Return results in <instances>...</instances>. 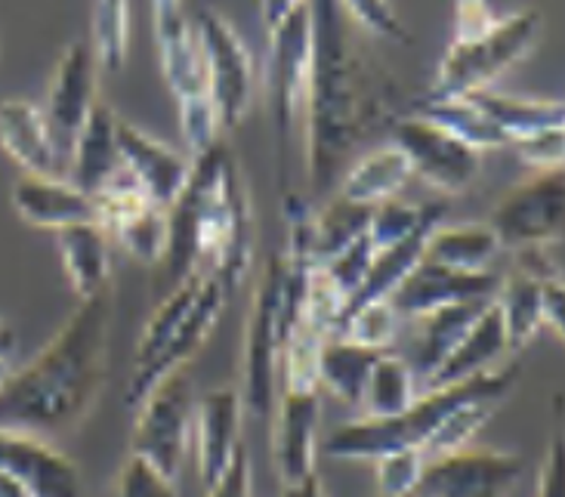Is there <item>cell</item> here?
I'll list each match as a JSON object with an SVG mask.
<instances>
[{
	"label": "cell",
	"instance_id": "cell-1",
	"mask_svg": "<svg viewBox=\"0 0 565 497\" xmlns=\"http://www.w3.org/2000/svg\"><path fill=\"white\" fill-rule=\"evenodd\" d=\"M312 10V72L306 84V180L309 198L334 195L374 124L383 118V99L367 65L352 44L340 0H309Z\"/></svg>",
	"mask_w": 565,
	"mask_h": 497
},
{
	"label": "cell",
	"instance_id": "cell-2",
	"mask_svg": "<svg viewBox=\"0 0 565 497\" xmlns=\"http://www.w3.org/2000/svg\"><path fill=\"white\" fill-rule=\"evenodd\" d=\"M254 260V211L242 167L216 142L192 161L189 182L168 208V254L158 263V300L192 275H211L226 290L245 282Z\"/></svg>",
	"mask_w": 565,
	"mask_h": 497
},
{
	"label": "cell",
	"instance_id": "cell-3",
	"mask_svg": "<svg viewBox=\"0 0 565 497\" xmlns=\"http://www.w3.org/2000/svg\"><path fill=\"white\" fill-rule=\"evenodd\" d=\"M111 287L77 300L60 334L0 390V430L56 436L90 414L103 392L111 347Z\"/></svg>",
	"mask_w": 565,
	"mask_h": 497
},
{
	"label": "cell",
	"instance_id": "cell-4",
	"mask_svg": "<svg viewBox=\"0 0 565 497\" xmlns=\"http://www.w3.org/2000/svg\"><path fill=\"white\" fill-rule=\"evenodd\" d=\"M316 269L306 244L269 256L247 313L245 356H242V405L250 417L269 421L281 390V356L290 331L303 313L306 285Z\"/></svg>",
	"mask_w": 565,
	"mask_h": 497
},
{
	"label": "cell",
	"instance_id": "cell-5",
	"mask_svg": "<svg viewBox=\"0 0 565 497\" xmlns=\"http://www.w3.org/2000/svg\"><path fill=\"white\" fill-rule=\"evenodd\" d=\"M516 380H520V364H507V368H491L486 374L467 377L458 383L429 387L396 417H383V421L362 417V421L337 426L334 433H328L321 452L334 461H377L383 454L402 452V448L424 452L429 436L443 426L448 414L473 402L501 405L507 392L516 387Z\"/></svg>",
	"mask_w": 565,
	"mask_h": 497
},
{
	"label": "cell",
	"instance_id": "cell-6",
	"mask_svg": "<svg viewBox=\"0 0 565 497\" xmlns=\"http://www.w3.org/2000/svg\"><path fill=\"white\" fill-rule=\"evenodd\" d=\"M541 38V15L535 10L510 13L494 22V29L482 38L451 44L445 50L436 81L427 99H460L476 91H491V84L522 62Z\"/></svg>",
	"mask_w": 565,
	"mask_h": 497
},
{
	"label": "cell",
	"instance_id": "cell-7",
	"mask_svg": "<svg viewBox=\"0 0 565 497\" xmlns=\"http://www.w3.org/2000/svg\"><path fill=\"white\" fill-rule=\"evenodd\" d=\"M134 411L137 423L130 433V454L142 457L170 483H177L195 414L192 377L185 374V368L164 377Z\"/></svg>",
	"mask_w": 565,
	"mask_h": 497
},
{
	"label": "cell",
	"instance_id": "cell-8",
	"mask_svg": "<svg viewBox=\"0 0 565 497\" xmlns=\"http://www.w3.org/2000/svg\"><path fill=\"white\" fill-rule=\"evenodd\" d=\"M207 72V96L214 99L223 127H238L254 103V60L238 31L214 10L195 13L189 25Z\"/></svg>",
	"mask_w": 565,
	"mask_h": 497
},
{
	"label": "cell",
	"instance_id": "cell-9",
	"mask_svg": "<svg viewBox=\"0 0 565 497\" xmlns=\"http://www.w3.org/2000/svg\"><path fill=\"white\" fill-rule=\"evenodd\" d=\"M393 146H396L408 165L412 177L439 189L445 195H460L467 192L482 170V155L460 139L427 121L424 115H408L393 124Z\"/></svg>",
	"mask_w": 565,
	"mask_h": 497
},
{
	"label": "cell",
	"instance_id": "cell-10",
	"mask_svg": "<svg viewBox=\"0 0 565 497\" xmlns=\"http://www.w3.org/2000/svg\"><path fill=\"white\" fill-rule=\"evenodd\" d=\"M486 226L498 235L501 247L556 242L565 226V177L563 170H541L535 180L510 189L491 211Z\"/></svg>",
	"mask_w": 565,
	"mask_h": 497
},
{
	"label": "cell",
	"instance_id": "cell-11",
	"mask_svg": "<svg viewBox=\"0 0 565 497\" xmlns=\"http://www.w3.org/2000/svg\"><path fill=\"white\" fill-rule=\"evenodd\" d=\"M525 461L516 452L460 448L427 457L417 497H507L522 479Z\"/></svg>",
	"mask_w": 565,
	"mask_h": 497
},
{
	"label": "cell",
	"instance_id": "cell-12",
	"mask_svg": "<svg viewBox=\"0 0 565 497\" xmlns=\"http://www.w3.org/2000/svg\"><path fill=\"white\" fill-rule=\"evenodd\" d=\"M96 56L87 41H72L62 53L56 75L46 96L44 124L53 139V149L60 151L62 165L72 167V151L84 124L96 106Z\"/></svg>",
	"mask_w": 565,
	"mask_h": 497
},
{
	"label": "cell",
	"instance_id": "cell-13",
	"mask_svg": "<svg viewBox=\"0 0 565 497\" xmlns=\"http://www.w3.org/2000/svg\"><path fill=\"white\" fill-rule=\"evenodd\" d=\"M226 303H230V290L220 285L216 278L207 275V278H204V287H201L199 300L189 309V316L183 318V325L173 331V337L161 347V352L154 356L152 362L142 364V368H134V374L127 380V390H124V402H127V408H137L164 377L183 371L185 364H189V359H192V356L207 343V337L214 334L216 321H220L223 309H226Z\"/></svg>",
	"mask_w": 565,
	"mask_h": 497
},
{
	"label": "cell",
	"instance_id": "cell-14",
	"mask_svg": "<svg viewBox=\"0 0 565 497\" xmlns=\"http://www.w3.org/2000/svg\"><path fill=\"white\" fill-rule=\"evenodd\" d=\"M273 38V93H276V121L281 136V151L288 146L297 112L306 99V84L312 72V10L309 0L285 15Z\"/></svg>",
	"mask_w": 565,
	"mask_h": 497
},
{
	"label": "cell",
	"instance_id": "cell-15",
	"mask_svg": "<svg viewBox=\"0 0 565 497\" xmlns=\"http://www.w3.org/2000/svg\"><path fill=\"white\" fill-rule=\"evenodd\" d=\"M498 285H501V275L494 269L455 272L420 260L412 275L396 287L390 303L402 318H420L443 309V306H455V303L494 300Z\"/></svg>",
	"mask_w": 565,
	"mask_h": 497
},
{
	"label": "cell",
	"instance_id": "cell-16",
	"mask_svg": "<svg viewBox=\"0 0 565 497\" xmlns=\"http://www.w3.org/2000/svg\"><path fill=\"white\" fill-rule=\"evenodd\" d=\"M276 433L273 452L281 485L300 483L316 476L319 461V423H321V392L281 390L278 392Z\"/></svg>",
	"mask_w": 565,
	"mask_h": 497
},
{
	"label": "cell",
	"instance_id": "cell-17",
	"mask_svg": "<svg viewBox=\"0 0 565 497\" xmlns=\"http://www.w3.org/2000/svg\"><path fill=\"white\" fill-rule=\"evenodd\" d=\"M0 473L25 485L31 497H81L77 464L46 438L0 430Z\"/></svg>",
	"mask_w": 565,
	"mask_h": 497
},
{
	"label": "cell",
	"instance_id": "cell-18",
	"mask_svg": "<svg viewBox=\"0 0 565 497\" xmlns=\"http://www.w3.org/2000/svg\"><path fill=\"white\" fill-rule=\"evenodd\" d=\"M242 392L232 387H214L195 402L192 433H195V461L199 483L207 491L230 467L232 454L242 448Z\"/></svg>",
	"mask_w": 565,
	"mask_h": 497
},
{
	"label": "cell",
	"instance_id": "cell-19",
	"mask_svg": "<svg viewBox=\"0 0 565 497\" xmlns=\"http://www.w3.org/2000/svg\"><path fill=\"white\" fill-rule=\"evenodd\" d=\"M115 136H118L121 165L130 173V180L137 182L154 208L168 211L189 182L192 161L121 118H118Z\"/></svg>",
	"mask_w": 565,
	"mask_h": 497
},
{
	"label": "cell",
	"instance_id": "cell-20",
	"mask_svg": "<svg viewBox=\"0 0 565 497\" xmlns=\"http://www.w3.org/2000/svg\"><path fill=\"white\" fill-rule=\"evenodd\" d=\"M0 149L13 158L29 177L68 180V167L62 165L60 151L46 134L44 112L25 99L0 103Z\"/></svg>",
	"mask_w": 565,
	"mask_h": 497
},
{
	"label": "cell",
	"instance_id": "cell-21",
	"mask_svg": "<svg viewBox=\"0 0 565 497\" xmlns=\"http://www.w3.org/2000/svg\"><path fill=\"white\" fill-rule=\"evenodd\" d=\"M15 213L34 229H50L62 232L81 223H96V208L93 198L84 195L68 180H46V177H22L13 186Z\"/></svg>",
	"mask_w": 565,
	"mask_h": 497
},
{
	"label": "cell",
	"instance_id": "cell-22",
	"mask_svg": "<svg viewBox=\"0 0 565 497\" xmlns=\"http://www.w3.org/2000/svg\"><path fill=\"white\" fill-rule=\"evenodd\" d=\"M445 216H448V201H436V204H429L427 220L420 223V229L408 235L405 242L393 244V247H386V251H377L374 260H371V266H367L365 282L359 285V290L352 294L350 303H347V309H343V316L340 321L355 313V309H362L367 303H383L390 300L393 294H396V287L412 275V269L420 263V256H424V244H427L429 232L436 226H443ZM337 331H340V325H337Z\"/></svg>",
	"mask_w": 565,
	"mask_h": 497
},
{
	"label": "cell",
	"instance_id": "cell-23",
	"mask_svg": "<svg viewBox=\"0 0 565 497\" xmlns=\"http://www.w3.org/2000/svg\"><path fill=\"white\" fill-rule=\"evenodd\" d=\"M115 127H118V115L106 103H96L77 136L72 167H68V182L84 195H99L124 173Z\"/></svg>",
	"mask_w": 565,
	"mask_h": 497
},
{
	"label": "cell",
	"instance_id": "cell-24",
	"mask_svg": "<svg viewBox=\"0 0 565 497\" xmlns=\"http://www.w3.org/2000/svg\"><path fill=\"white\" fill-rule=\"evenodd\" d=\"M489 303L491 300L455 303V306H443L436 313L414 318L417 328H414V349L412 359H408L414 377L420 374L429 383L433 377L439 374V368L448 362V356L458 349L463 334L473 328V321Z\"/></svg>",
	"mask_w": 565,
	"mask_h": 497
},
{
	"label": "cell",
	"instance_id": "cell-25",
	"mask_svg": "<svg viewBox=\"0 0 565 497\" xmlns=\"http://www.w3.org/2000/svg\"><path fill=\"white\" fill-rule=\"evenodd\" d=\"M62 269L77 300H90L111 287V242L99 223H81L56 232Z\"/></svg>",
	"mask_w": 565,
	"mask_h": 497
},
{
	"label": "cell",
	"instance_id": "cell-26",
	"mask_svg": "<svg viewBox=\"0 0 565 497\" xmlns=\"http://www.w3.org/2000/svg\"><path fill=\"white\" fill-rule=\"evenodd\" d=\"M408 180H412V165L390 142V146H381V149L362 155L359 161H352L337 182L334 195L365 204V208H377L381 201L396 198L398 189Z\"/></svg>",
	"mask_w": 565,
	"mask_h": 497
},
{
	"label": "cell",
	"instance_id": "cell-27",
	"mask_svg": "<svg viewBox=\"0 0 565 497\" xmlns=\"http://www.w3.org/2000/svg\"><path fill=\"white\" fill-rule=\"evenodd\" d=\"M510 349V340H507L504 331V318L498 313L494 300L479 313V318L473 321V328L463 334V340L458 343V349L448 356V362L439 368V374L429 380V387H443V383H458V380H467V377L486 374L491 371L498 359Z\"/></svg>",
	"mask_w": 565,
	"mask_h": 497
},
{
	"label": "cell",
	"instance_id": "cell-28",
	"mask_svg": "<svg viewBox=\"0 0 565 497\" xmlns=\"http://www.w3.org/2000/svg\"><path fill=\"white\" fill-rule=\"evenodd\" d=\"M381 349H367L347 337H328L319 352V390H328L343 405H362L371 368L381 359Z\"/></svg>",
	"mask_w": 565,
	"mask_h": 497
},
{
	"label": "cell",
	"instance_id": "cell-29",
	"mask_svg": "<svg viewBox=\"0 0 565 497\" xmlns=\"http://www.w3.org/2000/svg\"><path fill=\"white\" fill-rule=\"evenodd\" d=\"M501 251L504 247L498 242V235L486 223H476V226H445L443 223L429 232L420 260L455 272H491Z\"/></svg>",
	"mask_w": 565,
	"mask_h": 497
},
{
	"label": "cell",
	"instance_id": "cell-30",
	"mask_svg": "<svg viewBox=\"0 0 565 497\" xmlns=\"http://www.w3.org/2000/svg\"><path fill=\"white\" fill-rule=\"evenodd\" d=\"M467 99L476 103L491 121L501 127V134L507 136L510 146L516 139L565 124V108L556 99H522V96H507V93L498 91H476Z\"/></svg>",
	"mask_w": 565,
	"mask_h": 497
},
{
	"label": "cell",
	"instance_id": "cell-31",
	"mask_svg": "<svg viewBox=\"0 0 565 497\" xmlns=\"http://www.w3.org/2000/svg\"><path fill=\"white\" fill-rule=\"evenodd\" d=\"M371 211L365 204H355L347 198L331 195L324 201V208L312 216V239H309V256L312 263L321 266L340 251H347L352 242H359L367 232Z\"/></svg>",
	"mask_w": 565,
	"mask_h": 497
},
{
	"label": "cell",
	"instance_id": "cell-32",
	"mask_svg": "<svg viewBox=\"0 0 565 497\" xmlns=\"http://www.w3.org/2000/svg\"><path fill=\"white\" fill-rule=\"evenodd\" d=\"M417 115H424L427 121L448 130L455 139H460L463 146H470L479 155L510 146L507 136L501 134V127L491 121L489 115L476 103H470L467 96H460V99H436V103L424 99V106L417 108Z\"/></svg>",
	"mask_w": 565,
	"mask_h": 497
},
{
	"label": "cell",
	"instance_id": "cell-33",
	"mask_svg": "<svg viewBox=\"0 0 565 497\" xmlns=\"http://www.w3.org/2000/svg\"><path fill=\"white\" fill-rule=\"evenodd\" d=\"M414 399H417V377H414L408 359L383 352L371 368L365 395H362L365 417H374V421L396 417L412 405Z\"/></svg>",
	"mask_w": 565,
	"mask_h": 497
},
{
	"label": "cell",
	"instance_id": "cell-34",
	"mask_svg": "<svg viewBox=\"0 0 565 497\" xmlns=\"http://www.w3.org/2000/svg\"><path fill=\"white\" fill-rule=\"evenodd\" d=\"M494 306L504 318L510 349L529 347L537 334L544 331V325H541V285L520 275V272L501 278L498 294H494Z\"/></svg>",
	"mask_w": 565,
	"mask_h": 497
},
{
	"label": "cell",
	"instance_id": "cell-35",
	"mask_svg": "<svg viewBox=\"0 0 565 497\" xmlns=\"http://www.w3.org/2000/svg\"><path fill=\"white\" fill-rule=\"evenodd\" d=\"M158 44H161V72H164V81H168L173 96L177 99L204 96L207 93V72H204V60H201V50L195 44V34L189 29V22L161 34Z\"/></svg>",
	"mask_w": 565,
	"mask_h": 497
},
{
	"label": "cell",
	"instance_id": "cell-36",
	"mask_svg": "<svg viewBox=\"0 0 565 497\" xmlns=\"http://www.w3.org/2000/svg\"><path fill=\"white\" fill-rule=\"evenodd\" d=\"M204 278H207V275H192V278H185L183 285H177L170 294H164V297L158 300L152 318L146 321V328L139 334L137 362H134V368H142V364L152 362L154 356L161 352V347L173 337V331L183 325V318L189 316V309L199 300Z\"/></svg>",
	"mask_w": 565,
	"mask_h": 497
},
{
	"label": "cell",
	"instance_id": "cell-37",
	"mask_svg": "<svg viewBox=\"0 0 565 497\" xmlns=\"http://www.w3.org/2000/svg\"><path fill=\"white\" fill-rule=\"evenodd\" d=\"M108 235H115L137 263L158 269V263L168 254V211L146 204L137 213L124 216L121 223H115Z\"/></svg>",
	"mask_w": 565,
	"mask_h": 497
},
{
	"label": "cell",
	"instance_id": "cell-38",
	"mask_svg": "<svg viewBox=\"0 0 565 497\" xmlns=\"http://www.w3.org/2000/svg\"><path fill=\"white\" fill-rule=\"evenodd\" d=\"M130 44V7L127 0H96L93 3V56L106 72H121Z\"/></svg>",
	"mask_w": 565,
	"mask_h": 497
},
{
	"label": "cell",
	"instance_id": "cell-39",
	"mask_svg": "<svg viewBox=\"0 0 565 497\" xmlns=\"http://www.w3.org/2000/svg\"><path fill=\"white\" fill-rule=\"evenodd\" d=\"M427 213L429 204H412V201H402L398 195L390 198V201H381L371 211V223H367V239H371L374 254L414 235L420 229V223L427 220Z\"/></svg>",
	"mask_w": 565,
	"mask_h": 497
},
{
	"label": "cell",
	"instance_id": "cell-40",
	"mask_svg": "<svg viewBox=\"0 0 565 497\" xmlns=\"http://www.w3.org/2000/svg\"><path fill=\"white\" fill-rule=\"evenodd\" d=\"M398 321H402V316L393 309L390 300L367 303V306H362V309H355V313L343 318L337 334L352 340V343H359V347L390 352V347H393V340H396L398 334Z\"/></svg>",
	"mask_w": 565,
	"mask_h": 497
},
{
	"label": "cell",
	"instance_id": "cell-41",
	"mask_svg": "<svg viewBox=\"0 0 565 497\" xmlns=\"http://www.w3.org/2000/svg\"><path fill=\"white\" fill-rule=\"evenodd\" d=\"M494 402H473V405L458 408L455 414H448L445 423L429 436V442L424 445V454L427 457H439V454H451L467 448V442L491 421L494 414Z\"/></svg>",
	"mask_w": 565,
	"mask_h": 497
},
{
	"label": "cell",
	"instance_id": "cell-42",
	"mask_svg": "<svg viewBox=\"0 0 565 497\" xmlns=\"http://www.w3.org/2000/svg\"><path fill=\"white\" fill-rule=\"evenodd\" d=\"M374 464H377V495L412 497L427 467V454L420 448H402V452L383 454Z\"/></svg>",
	"mask_w": 565,
	"mask_h": 497
},
{
	"label": "cell",
	"instance_id": "cell-43",
	"mask_svg": "<svg viewBox=\"0 0 565 497\" xmlns=\"http://www.w3.org/2000/svg\"><path fill=\"white\" fill-rule=\"evenodd\" d=\"M180 130H183L185 149L192 151V158H201L204 151H211L220 142V115H216L214 99L204 96H189L180 99Z\"/></svg>",
	"mask_w": 565,
	"mask_h": 497
},
{
	"label": "cell",
	"instance_id": "cell-44",
	"mask_svg": "<svg viewBox=\"0 0 565 497\" xmlns=\"http://www.w3.org/2000/svg\"><path fill=\"white\" fill-rule=\"evenodd\" d=\"M371 260H374V247H371V239H367V232L359 239V242H352L347 251H340L337 256H331L328 263H321L319 269L328 275V282L343 294V300L350 303V297L359 290V285L365 282L367 266H371ZM347 309V306H343Z\"/></svg>",
	"mask_w": 565,
	"mask_h": 497
},
{
	"label": "cell",
	"instance_id": "cell-45",
	"mask_svg": "<svg viewBox=\"0 0 565 497\" xmlns=\"http://www.w3.org/2000/svg\"><path fill=\"white\" fill-rule=\"evenodd\" d=\"M108 497H180V491L177 483L161 476L152 464H146L137 454H127Z\"/></svg>",
	"mask_w": 565,
	"mask_h": 497
},
{
	"label": "cell",
	"instance_id": "cell-46",
	"mask_svg": "<svg viewBox=\"0 0 565 497\" xmlns=\"http://www.w3.org/2000/svg\"><path fill=\"white\" fill-rule=\"evenodd\" d=\"M516 272L525 275V278H532V282H537V285L563 282V275H565L563 239L516 247Z\"/></svg>",
	"mask_w": 565,
	"mask_h": 497
},
{
	"label": "cell",
	"instance_id": "cell-47",
	"mask_svg": "<svg viewBox=\"0 0 565 497\" xmlns=\"http://www.w3.org/2000/svg\"><path fill=\"white\" fill-rule=\"evenodd\" d=\"M340 7H343V13H350L362 29L377 34V38H386V41L405 38V29H402L390 0H340Z\"/></svg>",
	"mask_w": 565,
	"mask_h": 497
},
{
	"label": "cell",
	"instance_id": "cell-48",
	"mask_svg": "<svg viewBox=\"0 0 565 497\" xmlns=\"http://www.w3.org/2000/svg\"><path fill=\"white\" fill-rule=\"evenodd\" d=\"M513 149L520 155L522 165L541 170H563V151H565V130L563 127H551L535 136L516 139Z\"/></svg>",
	"mask_w": 565,
	"mask_h": 497
},
{
	"label": "cell",
	"instance_id": "cell-49",
	"mask_svg": "<svg viewBox=\"0 0 565 497\" xmlns=\"http://www.w3.org/2000/svg\"><path fill=\"white\" fill-rule=\"evenodd\" d=\"M498 15L491 0H455V41L451 44H463L482 38L486 31L494 29Z\"/></svg>",
	"mask_w": 565,
	"mask_h": 497
},
{
	"label": "cell",
	"instance_id": "cell-50",
	"mask_svg": "<svg viewBox=\"0 0 565 497\" xmlns=\"http://www.w3.org/2000/svg\"><path fill=\"white\" fill-rule=\"evenodd\" d=\"M204 497H254V464L245 445L232 454L230 467L223 469V476L204 491Z\"/></svg>",
	"mask_w": 565,
	"mask_h": 497
},
{
	"label": "cell",
	"instance_id": "cell-51",
	"mask_svg": "<svg viewBox=\"0 0 565 497\" xmlns=\"http://www.w3.org/2000/svg\"><path fill=\"white\" fill-rule=\"evenodd\" d=\"M535 497H565L563 491V436L547 445L535 483Z\"/></svg>",
	"mask_w": 565,
	"mask_h": 497
},
{
	"label": "cell",
	"instance_id": "cell-52",
	"mask_svg": "<svg viewBox=\"0 0 565 497\" xmlns=\"http://www.w3.org/2000/svg\"><path fill=\"white\" fill-rule=\"evenodd\" d=\"M541 325L559 340L565 337V282L541 285Z\"/></svg>",
	"mask_w": 565,
	"mask_h": 497
},
{
	"label": "cell",
	"instance_id": "cell-53",
	"mask_svg": "<svg viewBox=\"0 0 565 497\" xmlns=\"http://www.w3.org/2000/svg\"><path fill=\"white\" fill-rule=\"evenodd\" d=\"M152 10H154V31H158V38L161 34H168V31L180 29L185 19L180 13V0H152Z\"/></svg>",
	"mask_w": 565,
	"mask_h": 497
},
{
	"label": "cell",
	"instance_id": "cell-54",
	"mask_svg": "<svg viewBox=\"0 0 565 497\" xmlns=\"http://www.w3.org/2000/svg\"><path fill=\"white\" fill-rule=\"evenodd\" d=\"M303 3L306 0H263V22H266V29H276L285 15H290L297 7H303Z\"/></svg>",
	"mask_w": 565,
	"mask_h": 497
},
{
	"label": "cell",
	"instance_id": "cell-55",
	"mask_svg": "<svg viewBox=\"0 0 565 497\" xmlns=\"http://www.w3.org/2000/svg\"><path fill=\"white\" fill-rule=\"evenodd\" d=\"M281 497H328L324 485H321L319 473L309 476V479H300V483L281 485Z\"/></svg>",
	"mask_w": 565,
	"mask_h": 497
},
{
	"label": "cell",
	"instance_id": "cell-56",
	"mask_svg": "<svg viewBox=\"0 0 565 497\" xmlns=\"http://www.w3.org/2000/svg\"><path fill=\"white\" fill-rule=\"evenodd\" d=\"M0 497H31V491L10 473H0Z\"/></svg>",
	"mask_w": 565,
	"mask_h": 497
},
{
	"label": "cell",
	"instance_id": "cell-57",
	"mask_svg": "<svg viewBox=\"0 0 565 497\" xmlns=\"http://www.w3.org/2000/svg\"><path fill=\"white\" fill-rule=\"evenodd\" d=\"M15 349V331L0 318V359H10V352Z\"/></svg>",
	"mask_w": 565,
	"mask_h": 497
},
{
	"label": "cell",
	"instance_id": "cell-58",
	"mask_svg": "<svg viewBox=\"0 0 565 497\" xmlns=\"http://www.w3.org/2000/svg\"><path fill=\"white\" fill-rule=\"evenodd\" d=\"M13 374V368H10V359H0V390H3V383H7V377Z\"/></svg>",
	"mask_w": 565,
	"mask_h": 497
},
{
	"label": "cell",
	"instance_id": "cell-59",
	"mask_svg": "<svg viewBox=\"0 0 565 497\" xmlns=\"http://www.w3.org/2000/svg\"><path fill=\"white\" fill-rule=\"evenodd\" d=\"M412 497H417V495H412Z\"/></svg>",
	"mask_w": 565,
	"mask_h": 497
}]
</instances>
